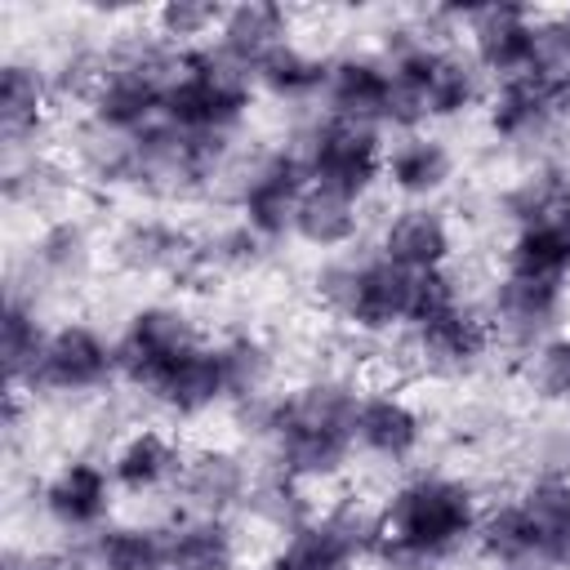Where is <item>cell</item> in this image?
Wrapping results in <instances>:
<instances>
[{"label": "cell", "instance_id": "1", "mask_svg": "<svg viewBox=\"0 0 570 570\" xmlns=\"http://www.w3.org/2000/svg\"><path fill=\"white\" fill-rule=\"evenodd\" d=\"M356 401L361 387L338 370H316L285 392L236 405L245 432L267 450V468L298 485H330L356 459Z\"/></svg>", "mask_w": 570, "mask_h": 570}, {"label": "cell", "instance_id": "2", "mask_svg": "<svg viewBox=\"0 0 570 570\" xmlns=\"http://www.w3.org/2000/svg\"><path fill=\"white\" fill-rule=\"evenodd\" d=\"M481 490L459 472H414L374 508V561L383 570H436L472 548Z\"/></svg>", "mask_w": 570, "mask_h": 570}, {"label": "cell", "instance_id": "3", "mask_svg": "<svg viewBox=\"0 0 570 570\" xmlns=\"http://www.w3.org/2000/svg\"><path fill=\"white\" fill-rule=\"evenodd\" d=\"M401 338H405L401 343L405 361L441 383L472 379L494 352V330L485 321V307L463 289L459 272L450 267L419 276L414 316Z\"/></svg>", "mask_w": 570, "mask_h": 570}, {"label": "cell", "instance_id": "4", "mask_svg": "<svg viewBox=\"0 0 570 570\" xmlns=\"http://www.w3.org/2000/svg\"><path fill=\"white\" fill-rule=\"evenodd\" d=\"M312 298L325 316L347 325L361 338L405 334L419 298V276L387 263L379 249H343L330 254L312 276Z\"/></svg>", "mask_w": 570, "mask_h": 570}, {"label": "cell", "instance_id": "5", "mask_svg": "<svg viewBox=\"0 0 570 570\" xmlns=\"http://www.w3.org/2000/svg\"><path fill=\"white\" fill-rule=\"evenodd\" d=\"M178 71H183V53L156 40L151 27L107 40V67L94 98L85 102V116L120 134H142L165 120V102Z\"/></svg>", "mask_w": 570, "mask_h": 570}, {"label": "cell", "instance_id": "6", "mask_svg": "<svg viewBox=\"0 0 570 570\" xmlns=\"http://www.w3.org/2000/svg\"><path fill=\"white\" fill-rule=\"evenodd\" d=\"M307 169L298 147H263V151H240L227 160V169L214 183L209 200H223L236 209V223H245L258 240L281 245L294 236V214L307 191Z\"/></svg>", "mask_w": 570, "mask_h": 570}, {"label": "cell", "instance_id": "7", "mask_svg": "<svg viewBox=\"0 0 570 570\" xmlns=\"http://www.w3.org/2000/svg\"><path fill=\"white\" fill-rule=\"evenodd\" d=\"M254 102H258L254 76L214 45H200L183 53V71L165 102V125L196 138H236Z\"/></svg>", "mask_w": 570, "mask_h": 570}, {"label": "cell", "instance_id": "8", "mask_svg": "<svg viewBox=\"0 0 570 570\" xmlns=\"http://www.w3.org/2000/svg\"><path fill=\"white\" fill-rule=\"evenodd\" d=\"M570 120V62L566 58H548L512 80L490 85L485 98V129L494 142L517 147V151H534L543 147L561 125Z\"/></svg>", "mask_w": 570, "mask_h": 570}, {"label": "cell", "instance_id": "9", "mask_svg": "<svg viewBox=\"0 0 570 570\" xmlns=\"http://www.w3.org/2000/svg\"><path fill=\"white\" fill-rule=\"evenodd\" d=\"M200 343H205V334H200V321L191 316L187 303H169V298L138 303L125 316L120 334H116L120 383H129L134 392L151 396Z\"/></svg>", "mask_w": 570, "mask_h": 570}, {"label": "cell", "instance_id": "10", "mask_svg": "<svg viewBox=\"0 0 570 570\" xmlns=\"http://www.w3.org/2000/svg\"><path fill=\"white\" fill-rule=\"evenodd\" d=\"M365 561H374V508L338 499L289 525L263 570H361Z\"/></svg>", "mask_w": 570, "mask_h": 570}, {"label": "cell", "instance_id": "11", "mask_svg": "<svg viewBox=\"0 0 570 570\" xmlns=\"http://www.w3.org/2000/svg\"><path fill=\"white\" fill-rule=\"evenodd\" d=\"M298 156L307 169L312 187L365 200L379 183H383V160H387V142L383 129L370 125H352L338 116H312L298 134Z\"/></svg>", "mask_w": 570, "mask_h": 570}, {"label": "cell", "instance_id": "12", "mask_svg": "<svg viewBox=\"0 0 570 570\" xmlns=\"http://www.w3.org/2000/svg\"><path fill=\"white\" fill-rule=\"evenodd\" d=\"M120 379L116 370V338H107L94 321H58L22 383L31 396L80 401L98 396Z\"/></svg>", "mask_w": 570, "mask_h": 570}, {"label": "cell", "instance_id": "13", "mask_svg": "<svg viewBox=\"0 0 570 570\" xmlns=\"http://www.w3.org/2000/svg\"><path fill=\"white\" fill-rule=\"evenodd\" d=\"M485 321L494 330V347H508L517 356H530L539 343L566 330L570 316V281L552 276H525V272H499L481 298Z\"/></svg>", "mask_w": 570, "mask_h": 570}, {"label": "cell", "instance_id": "14", "mask_svg": "<svg viewBox=\"0 0 570 570\" xmlns=\"http://www.w3.org/2000/svg\"><path fill=\"white\" fill-rule=\"evenodd\" d=\"M463 40H468V53L476 58V67L490 76V85L512 80L557 53L552 36H548V13H534L525 4L468 9Z\"/></svg>", "mask_w": 570, "mask_h": 570}, {"label": "cell", "instance_id": "15", "mask_svg": "<svg viewBox=\"0 0 570 570\" xmlns=\"http://www.w3.org/2000/svg\"><path fill=\"white\" fill-rule=\"evenodd\" d=\"M107 258L138 281H174L196 285L200 232L165 214H129L107 236Z\"/></svg>", "mask_w": 570, "mask_h": 570}, {"label": "cell", "instance_id": "16", "mask_svg": "<svg viewBox=\"0 0 570 570\" xmlns=\"http://www.w3.org/2000/svg\"><path fill=\"white\" fill-rule=\"evenodd\" d=\"M94 263H98L94 227L80 214H49L31 232V240H27L9 281L49 298V294H62V289H80L94 276Z\"/></svg>", "mask_w": 570, "mask_h": 570}, {"label": "cell", "instance_id": "17", "mask_svg": "<svg viewBox=\"0 0 570 570\" xmlns=\"http://www.w3.org/2000/svg\"><path fill=\"white\" fill-rule=\"evenodd\" d=\"M321 111L370 125V129H401V102H396V80L392 67L383 62L379 49H343L330 58Z\"/></svg>", "mask_w": 570, "mask_h": 570}, {"label": "cell", "instance_id": "18", "mask_svg": "<svg viewBox=\"0 0 570 570\" xmlns=\"http://www.w3.org/2000/svg\"><path fill=\"white\" fill-rule=\"evenodd\" d=\"M116 494L120 490H116V476H111L107 459L71 454L40 481V512L53 530L89 539L111 521Z\"/></svg>", "mask_w": 570, "mask_h": 570}, {"label": "cell", "instance_id": "19", "mask_svg": "<svg viewBox=\"0 0 570 570\" xmlns=\"http://www.w3.org/2000/svg\"><path fill=\"white\" fill-rule=\"evenodd\" d=\"M254 481H258V472L249 468V459L236 445L205 441V445L187 450L174 499L183 512H196V517H232V512H245Z\"/></svg>", "mask_w": 570, "mask_h": 570}, {"label": "cell", "instance_id": "20", "mask_svg": "<svg viewBox=\"0 0 570 570\" xmlns=\"http://www.w3.org/2000/svg\"><path fill=\"white\" fill-rule=\"evenodd\" d=\"M428 441V419L423 410L392 383L365 387L356 401V454L383 463V468H405L419 459Z\"/></svg>", "mask_w": 570, "mask_h": 570}, {"label": "cell", "instance_id": "21", "mask_svg": "<svg viewBox=\"0 0 570 570\" xmlns=\"http://www.w3.org/2000/svg\"><path fill=\"white\" fill-rule=\"evenodd\" d=\"M454 245H459L454 240V218L436 200L392 209L379 227V240H374V249L410 276L445 272L450 258H454Z\"/></svg>", "mask_w": 570, "mask_h": 570}, {"label": "cell", "instance_id": "22", "mask_svg": "<svg viewBox=\"0 0 570 570\" xmlns=\"http://www.w3.org/2000/svg\"><path fill=\"white\" fill-rule=\"evenodd\" d=\"M53 102L58 98H53L45 62L9 53L4 67H0V142H4V151L45 147Z\"/></svg>", "mask_w": 570, "mask_h": 570}, {"label": "cell", "instance_id": "23", "mask_svg": "<svg viewBox=\"0 0 570 570\" xmlns=\"http://www.w3.org/2000/svg\"><path fill=\"white\" fill-rule=\"evenodd\" d=\"M67 169L76 183L94 187V191H134V174H138V134H120L107 129L98 120H89L80 111V120L67 129V151H62Z\"/></svg>", "mask_w": 570, "mask_h": 570}, {"label": "cell", "instance_id": "24", "mask_svg": "<svg viewBox=\"0 0 570 570\" xmlns=\"http://www.w3.org/2000/svg\"><path fill=\"white\" fill-rule=\"evenodd\" d=\"M183 459L187 450L156 423H138L129 428L111 454H107V468L116 476V490L129 494V499H151V494H165L178 485V472H183Z\"/></svg>", "mask_w": 570, "mask_h": 570}, {"label": "cell", "instance_id": "25", "mask_svg": "<svg viewBox=\"0 0 570 570\" xmlns=\"http://www.w3.org/2000/svg\"><path fill=\"white\" fill-rule=\"evenodd\" d=\"M459 174V160H454V147L436 134H423V129H410L401 134L392 147H387V160H383V183L405 200V205H428L436 200Z\"/></svg>", "mask_w": 570, "mask_h": 570}, {"label": "cell", "instance_id": "26", "mask_svg": "<svg viewBox=\"0 0 570 570\" xmlns=\"http://www.w3.org/2000/svg\"><path fill=\"white\" fill-rule=\"evenodd\" d=\"M517 503L534 530L539 570H570V468H539L517 490Z\"/></svg>", "mask_w": 570, "mask_h": 570}, {"label": "cell", "instance_id": "27", "mask_svg": "<svg viewBox=\"0 0 570 570\" xmlns=\"http://www.w3.org/2000/svg\"><path fill=\"white\" fill-rule=\"evenodd\" d=\"M147 401L160 405L174 419H205V414L232 405V383H227V365H223L218 338H205Z\"/></svg>", "mask_w": 570, "mask_h": 570}, {"label": "cell", "instance_id": "28", "mask_svg": "<svg viewBox=\"0 0 570 570\" xmlns=\"http://www.w3.org/2000/svg\"><path fill=\"white\" fill-rule=\"evenodd\" d=\"M289 40H294V13L285 4H272V0H249V4L223 9V22H218L209 45L254 76V67Z\"/></svg>", "mask_w": 570, "mask_h": 570}, {"label": "cell", "instance_id": "29", "mask_svg": "<svg viewBox=\"0 0 570 570\" xmlns=\"http://www.w3.org/2000/svg\"><path fill=\"white\" fill-rule=\"evenodd\" d=\"M169 530V570H236L240 566V530L232 517H196L178 512L165 521Z\"/></svg>", "mask_w": 570, "mask_h": 570}, {"label": "cell", "instance_id": "30", "mask_svg": "<svg viewBox=\"0 0 570 570\" xmlns=\"http://www.w3.org/2000/svg\"><path fill=\"white\" fill-rule=\"evenodd\" d=\"M89 570H169L165 521H107L85 539Z\"/></svg>", "mask_w": 570, "mask_h": 570}, {"label": "cell", "instance_id": "31", "mask_svg": "<svg viewBox=\"0 0 570 570\" xmlns=\"http://www.w3.org/2000/svg\"><path fill=\"white\" fill-rule=\"evenodd\" d=\"M71 169L62 156L36 147V151H4L0 165V191L9 209H31V214H49L53 205H62V196L71 191Z\"/></svg>", "mask_w": 570, "mask_h": 570}, {"label": "cell", "instance_id": "32", "mask_svg": "<svg viewBox=\"0 0 570 570\" xmlns=\"http://www.w3.org/2000/svg\"><path fill=\"white\" fill-rule=\"evenodd\" d=\"M53 325H45V298L31 294L27 285L9 281L4 289V316H0V356H4V379L9 392H22L45 338Z\"/></svg>", "mask_w": 570, "mask_h": 570}, {"label": "cell", "instance_id": "33", "mask_svg": "<svg viewBox=\"0 0 570 570\" xmlns=\"http://www.w3.org/2000/svg\"><path fill=\"white\" fill-rule=\"evenodd\" d=\"M325 76H330V58L289 40L254 67V89L272 102H285V107H312L325 94Z\"/></svg>", "mask_w": 570, "mask_h": 570}, {"label": "cell", "instance_id": "34", "mask_svg": "<svg viewBox=\"0 0 570 570\" xmlns=\"http://www.w3.org/2000/svg\"><path fill=\"white\" fill-rule=\"evenodd\" d=\"M361 209H365V200H352V196H338L325 187H307L303 205L294 214V240H303L307 249H321V254H343L356 245V236L365 227Z\"/></svg>", "mask_w": 570, "mask_h": 570}, {"label": "cell", "instance_id": "35", "mask_svg": "<svg viewBox=\"0 0 570 570\" xmlns=\"http://www.w3.org/2000/svg\"><path fill=\"white\" fill-rule=\"evenodd\" d=\"M218 347H223V365L232 383V405L263 401L276 379V347L258 330H232L218 338Z\"/></svg>", "mask_w": 570, "mask_h": 570}, {"label": "cell", "instance_id": "36", "mask_svg": "<svg viewBox=\"0 0 570 570\" xmlns=\"http://www.w3.org/2000/svg\"><path fill=\"white\" fill-rule=\"evenodd\" d=\"M267 240H258L245 223H223L214 232H200V263H196V285L200 281H227V276H249L267 258Z\"/></svg>", "mask_w": 570, "mask_h": 570}, {"label": "cell", "instance_id": "37", "mask_svg": "<svg viewBox=\"0 0 570 570\" xmlns=\"http://www.w3.org/2000/svg\"><path fill=\"white\" fill-rule=\"evenodd\" d=\"M218 22H223V4H209V0H169V4L147 13L151 36L165 40L169 49H178V53L209 45Z\"/></svg>", "mask_w": 570, "mask_h": 570}, {"label": "cell", "instance_id": "38", "mask_svg": "<svg viewBox=\"0 0 570 570\" xmlns=\"http://www.w3.org/2000/svg\"><path fill=\"white\" fill-rule=\"evenodd\" d=\"M525 392L543 405H570V330L539 343L530 356H521Z\"/></svg>", "mask_w": 570, "mask_h": 570}, {"label": "cell", "instance_id": "39", "mask_svg": "<svg viewBox=\"0 0 570 570\" xmlns=\"http://www.w3.org/2000/svg\"><path fill=\"white\" fill-rule=\"evenodd\" d=\"M0 570H89L85 548H9Z\"/></svg>", "mask_w": 570, "mask_h": 570}, {"label": "cell", "instance_id": "40", "mask_svg": "<svg viewBox=\"0 0 570 570\" xmlns=\"http://www.w3.org/2000/svg\"><path fill=\"white\" fill-rule=\"evenodd\" d=\"M548 36H552V49H557V58H566V62H570V9H557V13H548Z\"/></svg>", "mask_w": 570, "mask_h": 570}]
</instances>
